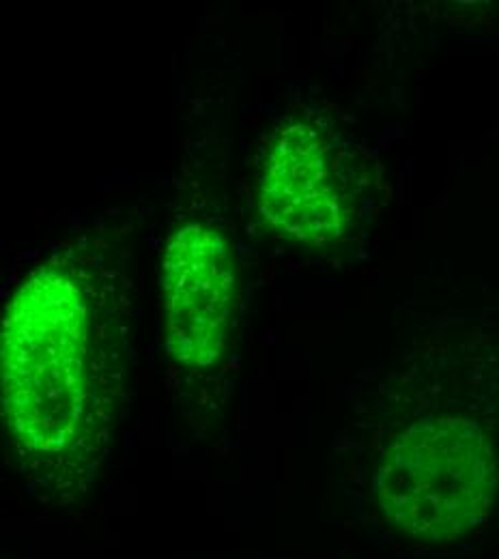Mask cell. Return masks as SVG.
<instances>
[{
    "label": "cell",
    "mask_w": 499,
    "mask_h": 559,
    "mask_svg": "<svg viewBox=\"0 0 499 559\" xmlns=\"http://www.w3.org/2000/svg\"><path fill=\"white\" fill-rule=\"evenodd\" d=\"M385 368L377 409L352 419L375 514L416 543H456L499 497V441L465 374L439 368L441 347L409 350Z\"/></svg>",
    "instance_id": "2"
},
{
    "label": "cell",
    "mask_w": 499,
    "mask_h": 559,
    "mask_svg": "<svg viewBox=\"0 0 499 559\" xmlns=\"http://www.w3.org/2000/svg\"><path fill=\"white\" fill-rule=\"evenodd\" d=\"M162 295L175 390L219 403L243 328L241 270L228 230L207 217L179 222L162 257Z\"/></svg>",
    "instance_id": "3"
},
{
    "label": "cell",
    "mask_w": 499,
    "mask_h": 559,
    "mask_svg": "<svg viewBox=\"0 0 499 559\" xmlns=\"http://www.w3.org/2000/svg\"><path fill=\"white\" fill-rule=\"evenodd\" d=\"M132 230L110 215L75 226L2 312L4 450L44 508L84 506L108 472L132 372Z\"/></svg>",
    "instance_id": "1"
},
{
    "label": "cell",
    "mask_w": 499,
    "mask_h": 559,
    "mask_svg": "<svg viewBox=\"0 0 499 559\" xmlns=\"http://www.w3.org/2000/svg\"><path fill=\"white\" fill-rule=\"evenodd\" d=\"M354 155L330 130L310 119L283 123L254 177V203L270 230L310 250L341 246L357 217Z\"/></svg>",
    "instance_id": "4"
}]
</instances>
